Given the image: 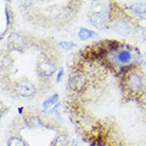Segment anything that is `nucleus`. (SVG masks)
<instances>
[{"instance_id": "39448f33", "label": "nucleus", "mask_w": 146, "mask_h": 146, "mask_svg": "<svg viewBox=\"0 0 146 146\" xmlns=\"http://www.w3.org/2000/svg\"><path fill=\"white\" fill-rule=\"evenodd\" d=\"M16 90L18 92V94H20L23 98H30L35 93V88L31 83L28 82H22L19 83L16 86Z\"/></svg>"}, {"instance_id": "4468645a", "label": "nucleus", "mask_w": 146, "mask_h": 146, "mask_svg": "<svg viewBox=\"0 0 146 146\" xmlns=\"http://www.w3.org/2000/svg\"><path fill=\"white\" fill-rule=\"evenodd\" d=\"M62 75H64V69H62V68H60V69L58 70V73H57V77H56V80H57V82H59V80H62Z\"/></svg>"}, {"instance_id": "dca6fc26", "label": "nucleus", "mask_w": 146, "mask_h": 146, "mask_svg": "<svg viewBox=\"0 0 146 146\" xmlns=\"http://www.w3.org/2000/svg\"><path fill=\"white\" fill-rule=\"evenodd\" d=\"M22 111H23V108H22V107H21V108H19V109H18V112H19V113H21Z\"/></svg>"}, {"instance_id": "7ed1b4c3", "label": "nucleus", "mask_w": 146, "mask_h": 146, "mask_svg": "<svg viewBox=\"0 0 146 146\" xmlns=\"http://www.w3.org/2000/svg\"><path fill=\"white\" fill-rule=\"evenodd\" d=\"M55 70H56L55 64H53L52 62H48V60L39 62L38 68H37L38 73H39L41 76H44V77L51 76L52 74L55 72Z\"/></svg>"}, {"instance_id": "9b49d317", "label": "nucleus", "mask_w": 146, "mask_h": 146, "mask_svg": "<svg viewBox=\"0 0 146 146\" xmlns=\"http://www.w3.org/2000/svg\"><path fill=\"white\" fill-rule=\"evenodd\" d=\"M7 146H27L25 141L18 137H11L7 140Z\"/></svg>"}, {"instance_id": "f3484780", "label": "nucleus", "mask_w": 146, "mask_h": 146, "mask_svg": "<svg viewBox=\"0 0 146 146\" xmlns=\"http://www.w3.org/2000/svg\"><path fill=\"white\" fill-rule=\"evenodd\" d=\"M145 66H146V60H145Z\"/></svg>"}, {"instance_id": "1a4fd4ad", "label": "nucleus", "mask_w": 146, "mask_h": 146, "mask_svg": "<svg viewBox=\"0 0 146 146\" xmlns=\"http://www.w3.org/2000/svg\"><path fill=\"white\" fill-rule=\"evenodd\" d=\"M69 144V139L66 135H58L54 139L52 146H68Z\"/></svg>"}, {"instance_id": "ddd939ff", "label": "nucleus", "mask_w": 146, "mask_h": 146, "mask_svg": "<svg viewBox=\"0 0 146 146\" xmlns=\"http://www.w3.org/2000/svg\"><path fill=\"white\" fill-rule=\"evenodd\" d=\"M132 9H133L137 13H146V3H144V2L137 3L132 7Z\"/></svg>"}, {"instance_id": "f03ea898", "label": "nucleus", "mask_w": 146, "mask_h": 146, "mask_svg": "<svg viewBox=\"0 0 146 146\" xmlns=\"http://www.w3.org/2000/svg\"><path fill=\"white\" fill-rule=\"evenodd\" d=\"M111 54H114L113 60L115 62V64L122 67L128 66L131 62V59L133 58V54L128 49H119L117 51L113 52Z\"/></svg>"}, {"instance_id": "0eeeda50", "label": "nucleus", "mask_w": 146, "mask_h": 146, "mask_svg": "<svg viewBox=\"0 0 146 146\" xmlns=\"http://www.w3.org/2000/svg\"><path fill=\"white\" fill-rule=\"evenodd\" d=\"M114 28H115V31L117 33L122 34V35H127V34H129L130 30H131L129 25L125 20H120L119 22H117Z\"/></svg>"}, {"instance_id": "f257e3e1", "label": "nucleus", "mask_w": 146, "mask_h": 146, "mask_svg": "<svg viewBox=\"0 0 146 146\" xmlns=\"http://www.w3.org/2000/svg\"><path fill=\"white\" fill-rule=\"evenodd\" d=\"M125 83L127 86L128 90L133 93H139L143 88V80L142 76L138 72H129L125 78Z\"/></svg>"}, {"instance_id": "f8f14e48", "label": "nucleus", "mask_w": 146, "mask_h": 146, "mask_svg": "<svg viewBox=\"0 0 146 146\" xmlns=\"http://www.w3.org/2000/svg\"><path fill=\"white\" fill-rule=\"evenodd\" d=\"M58 46L60 48H62L64 50H71L74 47H76V44L71 42V41H59Z\"/></svg>"}, {"instance_id": "2eb2a0df", "label": "nucleus", "mask_w": 146, "mask_h": 146, "mask_svg": "<svg viewBox=\"0 0 146 146\" xmlns=\"http://www.w3.org/2000/svg\"><path fill=\"white\" fill-rule=\"evenodd\" d=\"M72 144H73V146H76V141H75V140H73Z\"/></svg>"}, {"instance_id": "9d476101", "label": "nucleus", "mask_w": 146, "mask_h": 146, "mask_svg": "<svg viewBox=\"0 0 146 146\" xmlns=\"http://www.w3.org/2000/svg\"><path fill=\"white\" fill-rule=\"evenodd\" d=\"M57 102H58V94L55 93V94H53L52 96L48 98V99L42 103V108H44V110H47L51 106H53V105H56Z\"/></svg>"}, {"instance_id": "423d86ee", "label": "nucleus", "mask_w": 146, "mask_h": 146, "mask_svg": "<svg viewBox=\"0 0 146 146\" xmlns=\"http://www.w3.org/2000/svg\"><path fill=\"white\" fill-rule=\"evenodd\" d=\"M70 83L72 84L73 86V89H75V90H80V89H83L85 87V85L87 83V80L85 78L83 75H80V74H77L75 76H72V78L70 77Z\"/></svg>"}, {"instance_id": "20e7f679", "label": "nucleus", "mask_w": 146, "mask_h": 146, "mask_svg": "<svg viewBox=\"0 0 146 146\" xmlns=\"http://www.w3.org/2000/svg\"><path fill=\"white\" fill-rule=\"evenodd\" d=\"M90 22H91V25L94 28L99 30H104L106 28L107 26V20H106V17L104 16L103 14L99 13V12H94V13H92L90 15Z\"/></svg>"}, {"instance_id": "6e6552de", "label": "nucleus", "mask_w": 146, "mask_h": 146, "mask_svg": "<svg viewBox=\"0 0 146 146\" xmlns=\"http://www.w3.org/2000/svg\"><path fill=\"white\" fill-rule=\"evenodd\" d=\"M98 35L96 32H93L91 30H88L86 28H82V29L78 31V37H80L82 40H87L89 38H92V37H95Z\"/></svg>"}]
</instances>
